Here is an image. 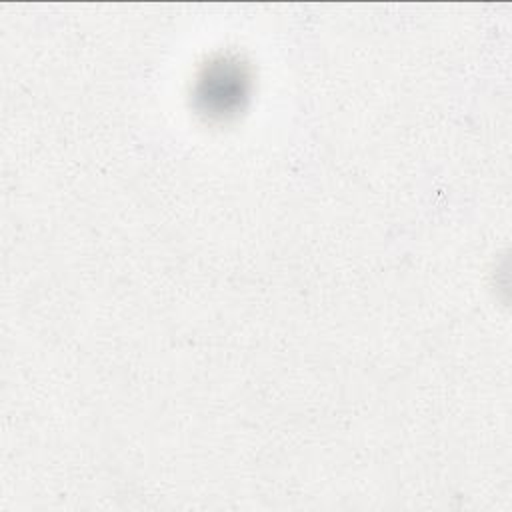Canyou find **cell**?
<instances>
[{"label":"cell","instance_id":"obj_1","mask_svg":"<svg viewBox=\"0 0 512 512\" xmlns=\"http://www.w3.org/2000/svg\"><path fill=\"white\" fill-rule=\"evenodd\" d=\"M244 82L246 78L236 64L218 62L216 66L208 68L200 80L198 98L206 110L226 114L240 104V98H244Z\"/></svg>","mask_w":512,"mask_h":512}]
</instances>
